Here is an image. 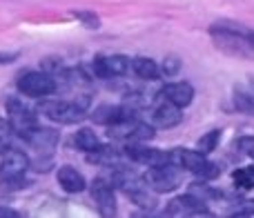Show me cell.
I'll return each instance as SVG.
<instances>
[{
	"instance_id": "1",
	"label": "cell",
	"mask_w": 254,
	"mask_h": 218,
	"mask_svg": "<svg viewBox=\"0 0 254 218\" xmlns=\"http://www.w3.org/2000/svg\"><path fill=\"white\" fill-rule=\"evenodd\" d=\"M210 34L221 52L230 54V56H239V58L254 56V45L248 38V29H241L239 25L216 22L214 27H210Z\"/></svg>"
},
{
	"instance_id": "2",
	"label": "cell",
	"mask_w": 254,
	"mask_h": 218,
	"mask_svg": "<svg viewBox=\"0 0 254 218\" xmlns=\"http://www.w3.org/2000/svg\"><path fill=\"white\" fill-rule=\"evenodd\" d=\"M170 163L183 167V169L192 171L194 176L203 180H212L221 174L219 165L210 163L203 152H192V149H172L170 152Z\"/></svg>"
},
{
	"instance_id": "3",
	"label": "cell",
	"mask_w": 254,
	"mask_h": 218,
	"mask_svg": "<svg viewBox=\"0 0 254 218\" xmlns=\"http://www.w3.org/2000/svg\"><path fill=\"white\" fill-rule=\"evenodd\" d=\"M183 167L174 165V163H165V165H154L143 174L145 183L154 189L156 194L174 192L181 183H183Z\"/></svg>"
},
{
	"instance_id": "4",
	"label": "cell",
	"mask_w": 254,
	"mask_h": 218,
	"mask_svg": "<svg viewBox=\"0 0 254 218\" xmlns=\"http://www.w3.org/2000/svg\"><path fill=\"white\" fill-rule=\"evenodd\" d=\"M40 111L52 120L63 122V125H76L85 118L87 109L80 107L76 101H45L40 105Z\"/></svg>"
},
{
	"instance_id": "5",
	"label": "cell",
	"mask_w": 254,
	"mask_h": 218,
	"mask_svg": "<svg viewBox=\"0 0 254 218\" xmlns=\"http://www.w3.org/2000/svg\"><path fill=\"white\" fill-rule=\"evenodd\" d=\"M56 78L52 74H45V71H29V74L20 76V80H18V92L29 98L49 96V94L56 92Z\"/></svg>"
},
{
	"instance_id": "6",
	"label": "cell",
	"mask_w": 254,
	"mask_h": 218,
	"mask_svg": "<svg viewBox=\"0 0 254 218\" xmlns=\"http://www.w3.org/2000/svg\"><path fill=\"white\" fill-rule=\"evenodd\" d=\"M7 113H9V122H11L13 131L20 134V136H25L27 131H31L34 127H38L36 111L29 109L27 105H22L18 98H9L7 101Z\"/></svg>"
},
{
	"instance_id": "7",
	"label": "cell",
	"mask_w": 254,
	"mask_h": 218,
	"mask_svg": "<svg viewBox=\"0 0 254 218\" xmlns=\"http://www.w3.org/2000/svg\"><path fill=\"white\" fill-rule=\"evenodd\" d=\"M27 167H29V158L20 149H4L2 161H0V180L22 178Z\"/></svg>"
},
{
	"instance_id": "8",
	"label": "cell",
	"mask_w": 254,
	"mask_h": 218,
	"mask_svg": "<svg viewBox=\"0 0 254 218\" xmlns=\"http://www.w3.org/2000/svg\"><path fill=\"white\" fill-rule=\"evenodd\" d=\"M167 214L170 216H201V214H210L205 207V201L198 196H194L192 192L185 196H176L174 201L167 205Z\"/></svg>"
},
{
	"instance_id": "9",
	"label": "cell",
	"mask_w": 254,
	"mask_h": 218,
	"mask_svg": "<svg viewBox=\"0 0 254 218\" xmlns=\"http://www.w3.org/2000/svg\"><path fill=\"white\" fill-rule=\"evenodd\" d=\"M89 192H92V198L94 203H96L98 212H101L103 216H114L116 214V194L114 189L110 187V183L107 180H94L92 187H89Z\"/></svg>"
},
{
	"instance_id": "10",
	"label": "cell",
	"mask_w": 254,
	"mask_h": 218,
	"mask_svg": "<svg viewBox=\"0 0 254 218\" xmlns=\"http://www.w3.org/2000/svg\"><path fill=\"white\" fill-rule=\"evenodd\" d=\"M125 154L131 158L134 163H143L147 167H154V165H165L170 163V152H161V149H149V147H143L140 143H134L125 149Z\"/></svg>"
},
{
	"instance_id": "11",
	"label": "cell",
	"mask_w": 254,
	"mask_h": 218,
	"mask_svg": "<svg viewBox=\"0 0 254 218\" xmlns=\"http://www.w3.org/2000/svg\"><path fill=\"white\" fill-rule=\"evenodd\" d=\"M22 138L31 145L34 149H38L40 154H52L54 147L58 145V131L56 129H49V127H34L31 131H27Z\"/></svg>"
},
{
	"instance_id": "12",
	"label": "cell",
	"mask_w": 254,
	"mask_h": 218,
	"mask_svg": "<svg viewBox=\"0 0 254 218\" xmlns=\"http://www.w3.org/2000/svg\"><path fill=\"white\" fill-rule=\"evenodd\" d=\"M163 101H165V98H163ZM181 120H183L181 107L174 105L172 101L161 103V105L154 109V113H152V122H154V127H158V129H170V127H176Z\"/></svg>"
},
{
	"instance_id": "13",
	"label": "cell",
	"mask_w": 254,
	"mask_h": 218,
	"mask_svg": "<svg viewBox=\"0 0 254 218\" xmlns=\"http://www.w3.org/2000/svg\"><path fill=\"white\" fill-rule=\"evenodd\" d=\"M129 58L127 56H98L96 60H94V69H96L98 76H103V78H112V76H123L127 74V69H129Z\"/></svg>"
},
{
	"instance_id": "14",
	"label": "cell",
	"mask_w": 254,
	"mask_h": 218,
	"mask_svg": "<svg viewBox=\"0 0 254 218\" xmlns=\"http://www.w3.org/2000/svg\"><path fill=\"white\" fill-rule=\"evenodd\" d=\"M161 96L165 101H172L174 105H179L181 109L192 105L194 101V87L190 83H170L161 89Z\"/></svg>"
},
{
	"instance_id": "15",
	"label": "cell",
	"mask_w": 254,
	"mask_h": 218,
	"mask_svg": "<svg viewBox=\"0 0 254 218\" xmlns=\"http://www.w3.org/2000/svg\"><path fill=\"white\" fill-rule=\"evenodd\" d=\"M125 194L129 196V201L134 203V205L143 207V210H154V207L158 205V201H156V192H154V189L149 187L147 183H145V178L140 180V183L131 185L129 189H125Z\"/></svg>"
},
{
	"instance_id": "16",
	"label": "cell",
	"mask_w": 254,
	"mask_h": 218,
	"mask_svg": "<svg viewBox=\"0 0 254 218\" xmlns=\"http://www.w3.org/2000/svg\"><path fill=\"white\" fill-rule=\"evenodd\" d=\"M56 178H58V183H61V187L65 189V192H69V194H78V192H83V189L87 187L85 176L71 165L61 167L58 174H56Z\"/></svg>"
},
{
	"instance_id": "17",
	"label": "cell",
	"mask_w": 254,
	"mask_h": 218,
	"mask_svg": "<svg viewBox=\"0 0 254 218\" xmlns=\"http://www.w3.org/2000/svg\"><path fill=\"white\" fill-rule=\"evenodd\" d=\"M131 67H134V74L143 80H158V76L163 74L161 65H158L156 60H152V58H147V56L134 58V60H131Z\"/></svg>"
},
{
	"instance_id": "18",
	"label": "cell",
	"mask_w": 254,
	"mask_h": 218,
	"mask_svg": "<svg viewBox=\"0 0 254 218\" xmlns=\"http://www.w3.org/2000/svg\"><path fill=\"white\" fill-rule=\"evenodd\" d=\"M87 161L89 163H96V165H110V167H114L116 163L121 161V152H116L114 147H103V145H98L94 152L87 154Z\"/></svg>"
},
{
	"instance_id": "19",
	"label": "cell",
	"mask_w": 254,
	"mask_h": 218,
	"mask_svg": "<svg viewBox=\"0 0 254 218\" xmlns=\"http://www.w3.org/2000/svg\"><path fill=\"white\" fill-rule=\"evenodd\" d=\"M71 145H74L76 149H80V152L89 154V152H94V149H96L101 143H98L96 134H94L92 129H80V131H76V134H74Z\"/></svg>"
},
{
	"instance_id": "20",
	"label": "cell",
	"mask_w": 254,
	"mask_h": 218,
	"mask_svg": "<svg viewBox=\"0 0 254 218\" xmlns=\"http://www.w3.org/2000/svg\"><path fill=\"white\" fill-rule=\"evenodd\" d=\"M234 107L241 113L254 116V94L243 92V89H234Z\"/></svg>"
},
{
	"instance_id": "21",
	"label": "cell",
	"mask_w": 254,
	"mask_h": 218,
	"mask_svg": "<svg viewBox=\"0 0 254 218\" xmlns=\"http://www.w3.org/2000/svg\"><path fill=\"white\" fill-rule=\"evenodd\" d=\"M232 180H234V185H237V187L252 189L254 187V165L243 167V169H237L232 174Z\"/></svg>"
},
{
	"instance_id": "22",
	"label": "cell",
	"mask_w": 254,
	"mask_h": 218,
	"mask_svg": "<svg viewBox=\"0 0 254 218\" xmlns=\"http://www.w3.org/2000/svg\"><path fill=\"white\" fill-rule=\"evenodd\" d=\"M219 140H221V131L219 129H212V131H207V134H203L201 138H198L196 149H198V152H203V154H210V152H214V149H216Z\"/></svg>"
},
{
	"instance_id": "23",
	"label": "cell",
	"mask_w": 254,
	"mask_h": 218,
	"mask_svg": "<svg viewBox=\"0 0 254 218\" xmlns=\"http://www.w3.org/2000/svg\"><path fill=\"white\" fill-rule=\"evenodd\" d=\"M190 192L194 194V196H198V198H203V201H212V198H219L221 194L216 192V189H212V187H207V185H192L190 187Z\"/></svg>"
},
{
	"instance_id": "24",
	"label": "cell",
	"mask_w": 254,
	"mask_h": 218,
	"mask_svg": "<svg viewBox=\"0 0 254 218\" xmlns=\"http://www.w3.org/2000/svg\"><path fill=\"white\" fill-rule=\"evenodd\" d=\"M13 134V127L9 120H4V118H0V154H4V149H7L9 145V138H11Z\"/></svg>"
},
{
	"instance_id": "25",
	"label": "cell",
	"mask_w": 254,
	"mask_h": 218,
	"mask_svg": "<svg viewBox=\"0 0 254 218\" xmlns=\"http://www.w3.org/2000/svg\"><path fill=\"white\" fill-rule=\"evenodd\" d=\"M74 18L83 22L85 27H89V29H98V25H101L98 16L96 13H92V11H74Z\"/></svg>"
},
{
	"instance_id": "26",
	"label": "cell",
	"mask_w": 254,
	"mask_h": 218,
	"mask_svg": "<svg viewBox=\"0 0 254 218\" xmlns=\"http://www.w3.org/2000/svg\"><path fill=\"white\" fill-rule=\"evenodd\" d=\"M161 71L165 76H174V74H179L181 71V60L176 56H167L165 60L161 62Z\"/></svg>"
},
{
	"instance_id": "27",
	"label": "cell",
	"mask_w": 254,
	"mask_h": 218,
	"mask_svg": "<svg viewBox=\"0 0 254 218\" xmlns=\"http://www.w3.org/2000/svg\"><path fill=\"white\" fill-rule=\"evenodd\" d=\"M232 216H254V201H243L230 212Z\"/></svg>"
},
{
	"instance_id": "28",
	"label": "cell",
	"mask_w": 254,
	"mask_h": 218,
	"mask_svg": "<svg viewBox=\"0 0 254 218\" xmlns=\"http://www.w3.org/2000/svg\"><path fill=\"white\" fill-rule=\"evenodd\" d=\"M239 149H241L246 156L254 158V136H243V138H239Z\"/></svg>"
},
{
	"instance_id": "29",
	"label": "cell",
	"mask_w": 254,
	"mask_h": 218,
	"mask_svg": "<svg viewBox=\"0 0 254 218\" xmlns=\"http://www.w3.org/2000/svg\"><path fill=\"white\" fill-rule=\"evenodd\" d=\"M18 58H20L18 52H0V65H9V62L18 60Z\"/></svg>"
},
{
	"instance_id": "30",
	"label": "cell",
	"mask_w": 254,
	"mask_h": 218,
	"mask_svg": "<svg viewBox=\"0 0 254 218\" xmlns=\"http://www.w3.org/2000/svg\"><path fill=\"white\" fill-rule=\"evenodd\" d=\"M18 212L9 210V207H0V218H16Z\"/></svg>"
},
{
	"instance_id": "31",
	"label": "cell",
	"mask_w": 254,
	"mask_h": 218,
	"mask_svg": "<svg viewBox=\"0 0 254 218\" xmlns=\"http://www.w3.org/2000/svg\"><path fill=\"white\" fill-rule=\"evenodd\" d=\"M248 38H250V43L254 45V31L252 29H248Z\"/></svg>"
},
{
	"instance_id": "32",
	"label": "cell",
	"mask_w": 254,
	"mask_h": 218,
	"mask_svg": "<svg viewBox=\"0 0 254 218\" xmlns=\"http://www.w3.org/2000/svg\"><path fill=\"white\" fill-rule=\"evenodd\" d=\"M250 85H252V89H254V78H250Z\"/></svg>"
}]
</instances>
